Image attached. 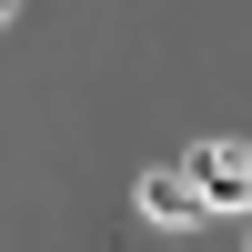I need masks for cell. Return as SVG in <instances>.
<instances>
[{
  "instance_id": "6da1fadb",
  "label": "cell",
  "mask_w": 252,
  "mask_h": 252,
  "mask_svg": "<svg viewBox=\"0 0 252 252\" xmlns=\"http://www.w3.org/2000/svg\"><path fill=\"white\" fill-rule=\"evenodd\" d=\"M182 172L202 182V202H212V212H252V141H202Z\"/></svg>"
},
{
  "instance_id": "7a4b0ae2",
  "label": "cell",
  "mask_w": 252,
  "mask_h": 252,
  "mask_svg": "<svg viewBox=\"0 0 252 252\" xmlns=\"http://www.w3.org/2000/svg\"><path fill=\"white\" fill-rule=\"evenodd\" d=\"M141 212H152L161 232H192V222H212V202H202V182L182 172V161H172V172L152 161V172H141Z\"/></svg>"
},
{
  "instance_id": "3957f363",
  "label": "cell",
  "mask_w": 252,
  "mask_h": 252,
  "mask_svg": "<svg viewBox=\"0 0 252 252\" xmlns=\"http://www.w3.org/2000/svg\"><path fill=\"white\" fill-rule=\"evenodd\" d=\"M0 20H20V0H0Z\"/></svg>"
},
{
  "instance_id": "277c9868",
  "label": "cell",
  "mask_w": 252,
  "mask_h": 252,
  "mask_svg": "<svg viewBox=\"0 0 252 252\" xmlns=\"http://www.w3.org/2000/svg\"><path fill=\"white\" fill-rule=\"evenodd\" d=\"M242 252H252V232H242Z\"/></svg>"
}]
</instances>
